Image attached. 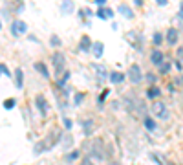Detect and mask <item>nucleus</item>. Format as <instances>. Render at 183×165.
<instances>
[{
	"label": "nucleus",
	"instance_id": "19",
	"mask_svg": "<svg viewBox=\"0 0 183 165\" xmlns=\"http://www.w3.org/2000/svg\"><path fill=\"white\" fill-rule=\"evenodd\" d=\"M4 107H6L8 110L13 108V107H15V99H6V101H4Z\"/></svg>",
	"mask_w": 183,
	"mask_h": 165
},
{
	"label": "nucleus",
	"instance_id": "30",
	"mask_svg": "<svg viewBox=\"0 0 183 165\" xmlns=\"http://www.w3.org/2000/svg\"><path fill=\"white\" fill-rule=\"evenodd\" d=\"M81 165H94V163H92L90 160H84V162H83V163H81Z\"/></svg>",
	"mask_w": 183,
	"mask_h": 165
},
{
	"label": "nucleus",
	"instance_id": "28",
	"mask_svg": "<svg viewBox=\"0 0 183 165\" xmlns=\"http://www.w3.org/2000/svg\"><path fill=\"white\" fill-rule=\"evenodd\" d=\"M105 2H106V0H95V4L99 6V8H103V6H105Z\"/></svg>",
	"mask_w": 183,
	"mask_h": 165
},
{
	"label": "nucleus",
	"instance_id": "10",
	"mask_svg": "<svg viewBox=\"0 0 183 165\" xmlns=\"http://www.w3.org/2000/svg\"><path fill=\"white\" fill-rule=\"evenodd\" d=\"M152 110H154L158 116H165V105H163V103H154V105H152Z\"/></svg>",
	"mask_w": 183,
	"mask_h": 165
},
{
	"label": "nucleus",
	"instance_id": "17",
	"mask_svg": "<svg viewBox=\"0 0 183 165\" xmlns=\"http://www.w3.org/2000/svg\"><path fill=\"white\" fill-rule=\"evenodd\" d=\"M94 53H95V57H101V55H103V44L101 42L94 44Z\"/></svg>",
	"mask_w": 183,
	"mask_h": 165
},
{
	"label": "nucleus",
	"instance_id": "3",
	"mask_svg": "<svg viewBox=\"0 0 183 165\" xmlns=\"http://www.w3.org/2000/svg\"><path fill=\"white\" fill-rule=\"evenodd\" d=\"M128 77H130V81H132L134 85L141 83V81H143V74H141V68H139V66H137V64H132V66H130Z\"/></svg>",
	"mask_w": 183,
	"mask_h": 165
},
{
	"label": "nucleus",
	"instance_id": "5",
	"mask_svg": "<svg viewBox=\"0 0 183 165\" xmlns=\"http://www.w3.org/2000/svg\"><path fill=\"white\" fill-rule=\"evenodd\" d=\"M53 63H55V68H57V77H59V74L64 70V55L53 53Z\"/></svg>",
	"mask_w": 183,
	"mask_h": 165
},
{
	"label": "nucleus",
	"instance_id": "31",
	"mask_svg": "<svg viewBox=\"0 0 183 165\" xmlns=\"http://www.w3.org/2000/svg\"><path fill=\"white\" fill-rule=\"evenodd\" d=\"M110 165H117V163H110Z\"/></svg>",
	"mask_w": 183,
	"mask_h": 165
},
{
	"label": "nucleus",
	"instance_id": "8",
	"mask_svg": "<svg viewBox=\"0 0 183 165\" xmlns=\"http://www.w3.org/2000/svg\"><path fill=\"white\" fill-rule=\"evenodd\" d=\"M97 17L103 19V20H106V19H112V17H114V11L112 9H103V8H101V9L97 11Z\"/></svg>",
	"mask_w": 183,
	"mask_h": 165
},
{
	"label": "nucleus",
	"instance_id": "1",
	"mask_svg": "<svg viewBox=\"0 0 183 165\" xmlns=\"http://www.w3.org/2000/svg\"><path fill=\"white\" fill-rule=\"evenodd\" d=\"M59 140H61V130H53L51 134H48L42 141H39L37 145H35V154H40L42 151H50V149H53Z\"/></svg>",
	"mask_w": 183,
	"mask_h": 165
},
{
	"label": "nucleus",
	"instance_id": "15",
	"mask_svg": "<svg viewBox=\"0 0 183 165\" xmlns=\"http://www.w3.org/2000/svg\"><path fill=\"white\" fill-rule=\"evenodd\" d=\"M79 158V151H73V152H70V154H66L64 156V162L66 163H70V162H73V160H77Z\"/></svg>",
	"mask_w": 183,
	"mask_h": 165
},
{
	"label": "nucleus",
	"instance_id": "13",
	"mask_svg": "<svg viewBox=\"0 0 183 165\" xmlns=\"http://www.w3.org/2000/svg\"><path fill=\"white\" fill-rule=\"evenodd\" d=\"M117 11H119V13H123V15H126L128 19H132V17H134V13H132V9H130L128 6H119Z\"/></svg>",
	"mask_w": 183,
	"mask_h": 165
},
{
	"label": "nucleus",
	"instance_id": "24",
	"mask_svg": "<svg viewBox=\"0 0 183 165\" xmlns=\"http://www.w3.org/2000/svg\"><path fill=\"white\" fill-rule=\"evenodd\" d=\"M0 72H2V74H6V75H9V72H8L6 64H0Z\"/></svg>",
	"mask_w": 183,
	"mask_h": 165
},
{
	"label": "nucleus",
	"instance_id": "29",
	"mask_svg": "<svg viewBox=\"0 0 183 165\" xmlns=\"http://www.w3.org/2000/svg\"><path fill=\"white\" fill-rule=\"evenodd\" d=\"M147 79H148V81H150V83H154V81H156V77L152 75V74H147Z\"/></svg>",
	"mask_w": 183,
	"mask_h": 165
},
{
	"label": "nucleus",
	"instance_id": "22",
	"mask_svg": "<svg viewBox=\"0 0 183 165\" xmlns=\"http://www.w3.org/2000/svg\"><path fill=\"white\" fill-rule=\"evenodd\" d=\"M51 44H53V46H57V44H61V39H59L57 35H53V37H51Z\"/></svg>",
	"mask_w": 183,
	"mask_h": 165
},
{
	"label": "nucleus",
	"instance_id": "4",
	"mask_svg": "<svg viewBox=\"0 0 183 165\" xmlns=\"http://www.w3.org/2000/svg\"><path fill=\"white\" fill-rule=\"evenodd\" d=\"M11 30H13V33L15 35H22V33L28 31V24L22 20H15L13 22V26H11Z\"/></svg>",
	"mask_w": 183,
	"mask_h": 165
},
{
	"label": "nucleus",
	"instance_id": "16",
	"mask_svg": "<svg viewBox=\"0 0 183 165\" xmlns=\"http://www.w3.org/2000/svg\"><path fill=\"white\" fill-rule=\"evenodd\" d=\"M35 68H37V70H39V72H40L44 77H50V74H48V68H46L42 63H35Z\"/></svg>",
	"mask_w": 183,
	"mask_h": 165
},
{
	"label": "nucleus",
	"instance_id": "27",
	"mask_svg": "<svg viewBox=\"0 0 183 165\" xmlns=\"http://www.w3.org/2000/svg\"><path fill=\"white\" fill-rule=\"evenodd\" d=\"M169 68H170V64H163L161 72H163V74H167V72H169Z\"/></svg>",
	"mask_w": 183,
	"mask_h": 165
},
{
	"label": "nucleus",
	"instance_id": "18",
	"mask_svg": "<svg viewBox=\"0 0 183 165\" xmlns=\"http://www.w3.org/2000/svg\"><path fill=\"white\" fill-rule=\"evenodd\" d=\"M145 127H147L148 130H154V129H156V123H154L150 118H145Z\"/></svg>",
	"mask_w": 183,
	"mask_h": 165
},
{
	"label": "nucleus",
	"instance_id": "2",
	"mask_svg": "<svg viewBox=\"0 0 183 165\" xmlns=\"http://www.w3.org/2000/svg\"><path fill=\"white\" fill-rule=\"evenodd\" d=\"M103 147H105V143L103 140H92V141H86L84 145V149H86L88 156H92V158H95V160H105L106 158V152L103 151Z\"/></svg>",
	"mask_w": 183,
	"mask_h": 165
},
{
	"label": "nucleus",
	"instance_id": "21",
	"mask_svg": "<svg viewBox=\"0 0 183 165\" xmlns=\"http://www.w3.org/2000/svg\"><path fill=\"white\" fill-rule=\"evenodd\" d=\"M17 86H22V70H17Z\"/></svg>",
	"mask_w": 183,
	"mask_h": 165
},
{
	"label": "nucleus",
	"instance_id": "9",
	"mask_svg": "<svg viewBox=\"0 0 183 165\" xmlns=\"http://www.w3.org/2000/svg\"><path fill=\"white\" fill-rule=\"evenodd\" d=\"M125 79V75L121 74V72H114V74H110V81L114 83V85H117V83H121Z\"/></svg>",
	"mask_w": 183,
	"mask_h": 165
},
{
	"label": "nucleus",
	"instance_id": "7",
	"mask_svg": "<svg viewBox=\"0 0 183 165\" xmlns=\"http://www.w3.org/2000/svg\"><path fill=\"white\" fill-rule=\"evenodd\" d=\"M150 61L154 63V64H161L163 63V53H161V50H154L150 55Z\"/></svg>",
	"mask_w": 183,
	"mask_h": 165
},
{
	"label": "nucleus",
	"instance_id": "25",
	"mask_svg": "<svg viewBox=\"0 0 183 165\" xmlns=\"http://www.w3.org/2000/svg\"><path fill=\"white\" fill-rule=\"evenodd\" d=\"M83 101V94H75V105H79Z\"/></svg>",
	"mask_w": 183,
	"mask_h": 165
},
{
	"label": "nucleus",
	"instance_id": "26",
	"mask_svg": "<svg viewBox=\"0 0 183 165\" xmlns=\"http://www.w3.org/2000/svg\"><path fill=\"white\" fill-rule=\"evenodd\" d=\"M64 127L66 129H72V121L68 119V118H64Z\"/></svg>",
	"mask_w": 183,
	"mask_h": 165
},
{
	"label": "nucleus",
	"instance_id": "32",
	"mask_svg": "<svg viewBox=\"0 0 183 165\" xmlns=\"http://www.w3.org/2000/svg\"><path fill=\"white\" fill-rule=\"evenodd\" d=\"M0 28H2V24H0Z\"/></svg>",
	"mask_w": 183,
	"mask_h": 165
},
{
	"label": "nucleus",
	"instance_id": "6",
	"mask_svg": "<svg viewBox=\"0 0 183 165\" xmlns=\"http://www.w3.org/2000/svg\"><path fill=\"white\" fill-rule=\"evenodd\" d=\"M35 101H37V107H39V110H40L42 114H46V112H48V103H46V99H44L42 94H39V96L35 97Z\"/></svg>",
	"mask_w": 183,
	"mask_h": 165
},
{
	"label": "nucleus",
	"instance_id": "20",
	"mask_svg": "<svg viewBox=\"0 0 183 165\" xmlns=\"http://www.w3.org/2000/svg\"><path fill=\"white\" fill-rule=\"evenodd\" d=\"M163 42V37H161V33H156V35H154V44H156V46H159V44Z\"/></svg>",
	"mask_w": 183,
	"mask_h": 165
},
{
	"label": "nucleus",
	"instance_id": "11",
	"mask_svg": "<svg viewBox=\"0 0 183 165\" xmlns=\"http://www.w3.org/2000/svg\"><path fill=\"white\" fill-rule=\"evenodd\" d=\"M178 37H180V33L176 31V30H169V35H167V39H169V42L172 44H176V41H178Z\"/></svg>",
	"mask_w": 183,
	"mask_h": 165
},
{
	"label": "nucleus",
	"instance_id": "12",
	"mask_svg": "<svg viewBox=\"0 0 183 165\" xmlns=\"http://www.w3.org/2000/svg\"><path fill=\"white\" fill-rule=\"evenodd\" d=\"M90 48H92V42H90V39H88L86 35H84V37L81 39V50H83V52H88Z\"/></svg>",
	"mask_w": 183,
	"mask_h": 165
},
{
	"label": "nucleus",
	"instance_id": "14",
	"mask_svg": "<svg viewBox=\"0 0 183 165\" xmlns=\"http://www.w3.org/2000/svg\"><path fill=\"white\" fill-rule=\"evenodd\" d=\"M159 94H161V90H159V88H156V86H152L150 90H148V92H147V97H150V99H154V97H158V96H159Z\"/></svg>",
	"mask_w": 183,
	"mask_h": 165
},
{
	"label": "nucleus",
	"instance_id": "23",
	"mask_svg": "<svg viewBox=\"0 0 183 165\" xmlns=\"http://www.w3.org/2000/svg\"><path fill=\"white\" fill-rule=\"evenodd\" d=\"M106 96H108V90H105V92H103V94H101V96H99V101H101V103H103V101H105V99H106Z\"/></svg>",
	"mask_w": 183,
	"mask_h": 165
}]
</instances>
